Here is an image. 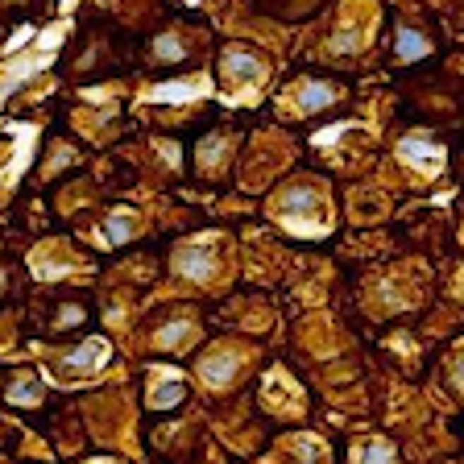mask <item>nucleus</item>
<instances>
[{"instance_id":"obj_1","label":"nucleus","mask_w":464,"mask_h":464,"mask_svg":"<svg viewBox=\"0 0 464 464\" xmlns=\"http://www.w3.org/2000/svg\"><path fill=\"white\" fill-rule=\"evenodd\" d=\"M108 357V340H88V344H79L71 357H66V369H79V373H88L95 369L100 361Z\"/></svg>"},{"instance_id":"obj_2","label":"nucleus","mask_w":464,"mask_h":464,"mask_svg":"<svg viewBox=\"0 0 464 464\" xmlns=\"http://www.w3.org/2000/svg\"><path fill=\"white\" fill-rule=\"evenodd\" d=\"M179 266H183L186 278H208L212 274V253L208 249H183L179 253Z\"/></svg>"},{"instance_id":"obj_3","label":"nucleus","mask_w":464,"mask_h":464,"mask_svg":"<svg viewBox=\"0 0 464 464\" xmlns=\"http://www.w3.org/2000/svg\"><path fill=\"white\" fill-rule=\"evenodd\" d=\"M203 377L212 381V386H224V381H232L237 377V357H208V365H203Z\"/></svg>"},{"instance_id":"obj_4","label":"nucleus","mask_w":464,"mask_h":464,"mask_svg":"<svg viewBox=\"0 0 464 464\" xmlns=\"http://www.w3.org/2000/svg\"><path fill=\"white\" fill-rule=\"evenodd\" d=\"M398 59H419L423 50H427V37L423 33H415V30H398Z\"/></svg>"},{"instance_id":"obj_5","label":"nucleus","mask_w":464,"mask_h":464,"mask_svg":"<svg viewBox=\"0 0 464 464\" xmlns=\"http://www.w3.org/2000/svg\"><path fill=\"white\" fill-rule=\"evenodd\" d=\"M37 394H42V381H37V377H21V381H13V386H8V398H13V403H37Z\"/></svg>"},{"instance_id":"obj_6","label":"nucleus","mask_w":464,"mask_h":464,"mask_svg":"<svg viewBox=\"0 0 464 464\" xmlns=\"http://www.w3.org/2000/svg\"><path fill=\"white\" fill-rule=\"evenodd\" d=\"M361 464H394V448L381 444V439H369V444L361 448Z\"/></svg>"},{"instance_id":"obj_7","label":"nucleus","mask_w":464,"mask_h":464,"mask_svg":"<svg viewBox=\"0 0 464 464\" xmlns=\"http://www.w3.org/2000/svg\"><path fill=\"white\" fill-rule=\"evenodd\" d=\"M183 381H162L154 390V406H174V403H183Z\"/></svg>"},{"instance_id":"obj_8","label":"nucleus","mask_w":464,"mask_h":464,"mask_svg":"<svg viewBox=\"0 0 464 464\" xmlns=\"http://www.w3.org/2000/svg\"><path fill=\"white\" fill-rule=\"evenodd\" d=\"M224 66H228V75H241V79H253V75H257V59H249V54H228Z\"/></svg>"},{"instance_id":"obj_9","label":"nucleus","mask_w":464,"mask_h":464,"mask_svg":"<svg viewBox=\"0 0 464 464\" xmlns=\"http://www.w3.org/2000/svg\"><path fill=\"white\" fill-rule=\"evenodd\" d=\"M403 154L406 157H419V162H427V166L439 162V150H435V145H423V141H403Z\"/></svg>"},{"instance_id":"obj_10","label":"nucleus","mask_w":464,"mask_h":464,"mask_svg":"<svg viewBox=\"0 0 464 464\" xmlns=\"http://www.w3.org/2000/svg\"><path fill=\"white\" fill-rule=\"evenodd\" d=\"M129 228H133V220H129V216L108 220V241H112V245H121L124 237H129Z\"/></svg>"},{"instance_id":"obj_11","label":"nucleus","mask_w":464,"mask_h":464,"mask_svg":"<svg viewBox=\"0 0 464 464\" xmlns=\"http://www.w3.org/2000/svg\"><path fill=\"white\" fill-rule=\"evenodd\" d=\"M183 336H186V323H183V319H174V323L162 332V344H179Z\"/></svg>"},{"instance_id":"obj_12","label":"nucleus","mask_w":464,"mask_h":464,"mask_svg":"<svg viewBox=\"0 0 464 464\" xmlns=\"http://www.w3.org/2000/svg\"><path fill=\"white\" fill-rule=\"evenodd\" d=\"M323 100H328V92H323V88H307V92H303V108H319Z\"/></svg>"},{"instance_id":"obj_13","label":"nucleus","mask_w":464,"mask_h":464,"mask_svg":"<svg viewBox=\"0 0 464 464\" xmlns=\"http://www.w3.org/2000/svg\"><path fill=\"white\" fill-rule=\"evenodd\" d=\"M295 452H299V456H303V460H315V456H319V448H315V444H311V439H303V444H299V448H295Z\"/></svg>"}]
</instances>
